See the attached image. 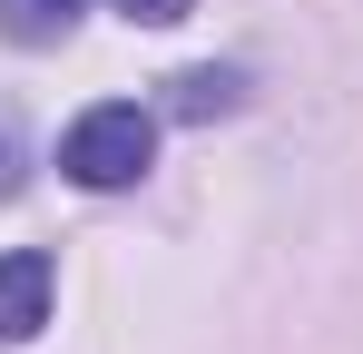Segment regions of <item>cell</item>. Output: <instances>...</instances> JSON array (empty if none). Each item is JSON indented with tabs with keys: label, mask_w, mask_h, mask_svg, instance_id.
I'll use <instances>...</instances> for the list:
<instances>
[{
	"label": "cell",
	"mask_w": 363,
	"mask_h": 354,
	"mask_svg": "<svg viewBox=\"0 0 363 354\" xmlns=\"http://www.w3.org/2000/svg\"><path fill=\"white\" fill-rule=\"evenodd\" d=\"M147 168H157V118L138 109V99H99V109H79L60 128V177L89 187V197H118Z\"/></svg>",
	"instance_id": "6da1fadb"
},
{
	"label": "cell",
	"mask_w": 363,
	"mask_h": 354,
	"mask_svg": "<svg viewBox=\"0 0 363 354\" xmlns=\"http://www.w3.org/2000/svg\"><path fill=\"white\" fill-rule=\"evenodd\" d=\"M50 286H60V266L40 246H10L0 256V345H30L50 325Z\"/></svg>",
	"instance_id": "7a4b0ae2"
},
{
	"label": "cell",
	"mask_w": 363,
	"mask_h": 354,
	"mask_svg": "<svg viewBox=\"0 0 363 354\" xmlns=\"http://www.w3.org/2000/svg\"><path fill=\"white\" fill-rule=\"evenodd\" d=\"M79 10H89V0H0V40H20V50H60L69 30H79Z\"/></svg>",
	"instance_id": "3957f363"
},
{
	"label": "cell",
	"mask_w": 363,
	"mask_h": 354,
	"mask_svg": "<svg viewBox=\"0 0 363 354\" xmlns=\"http://www.w3.org/2000/svg\"><path fill=\"white\" fill-rule=\"evenodd\" d=\"M236 99H245L236 69H177V79H167V118H226Z\"/></svg>",
	"instance_id": "277c9868"
},
{
	"label": "cell",
	"mask_w": 363,
	"mask_h": 354,
	"mask_svg": "<svg viewBox=\"0 0 363 354\" xmlns=\"http://www.w3.org/2000/svg\"><path fill=\"white\" fill-rule=\"evenodd\" d=\"M128 20H147V30H167V20H186V10H196V0H118Z\"/></svg>",
	"instance_id": "5b68a950"
}]
</instances>
